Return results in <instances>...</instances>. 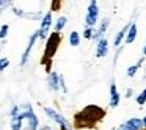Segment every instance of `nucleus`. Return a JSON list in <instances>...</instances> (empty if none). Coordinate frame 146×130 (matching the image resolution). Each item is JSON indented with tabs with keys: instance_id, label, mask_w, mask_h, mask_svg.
<instances>
[{
	"instance_id": "b1692460",
	"label": "nucleus",
	"mask_w": 146,
	"mask_h": 130,
	"mask_svg": "<svg viewBox=\"0 0 146 130\" xmlns=\"http://www.w3.org/2000/svg\"><path fill=\"white\" fill-rule=\"evenodd\" d=\"M141 124H143V129H146V116L141 119Z\"/></svg>"
},
{
	"instance_id": "f03ea898",
	"label": "nucleus",
	"mask_w": 146,
	"mask_h": 130,
	"mask_svg": "<svg viewBox=\"0 0 146 130\" xmlns=\"http://www.w3.org/2000/svg\"><path fill=\"white\" fill-rule=\"evenodd\" d=\"M60 42H61V33H58V32L52 33V35L47 38V42H46V50H44V57H42V64H46V71H47V72H50L52 58H54L55 53H57Z\"/></svg>"
},
{
	"instance_id": "6e6552de",
	"label": "nucleus",
	"mask_w": 146,
	"mask_h": 130,
	"mask_svg": "<svg viewBox=\"0 0 146 130\" xmlns=\"http://www.w3.org/2000/svg\"><path fill=\"white\" fill-rule=\"evenodd\" d=\"M119 100H121V94L118 92V88L115 83L110 85V108H116L119 105Z\"/></svg>"
},
{
	"instance_id": "a211bd4d",
	"label": "nucleus",
	"mask_w": 146,
	"mask_h": 130,
	"mask_svg": "<svg viewBox=\"0 0 146 130\" xmlns=\"http://www.w3.org/2000/svg\"><path fill=\"white\" fill-rule=\"evenodd\" d=\"M66 22H68V19H66L64 16H63V17H60V19L57 20V24H55V32L60 33L61 30H63V27L66 25Z\"/></svg>"
},
{
	"instance_id": "a878e982",
	"label": "nucleus",
	"mask_w": 146,
	"mask_h": 130,
	"mask_svg": "<svg viewBox=\"0 0 146 130\" xmlns=\"http://www.w3.org/2000/svg\"><path fill=\"white\" fill-rule=\"evenodd\" d=\"M143 55H145V57H146V46H145V47H143Z\"/></svg>"
},
{
	"instance_id": "f3484780",
	"label": "nucleus",
	"mask_w": 146,
	"mask_h": 130,
	"mask_svg": "<svg viewBox=\"0 0 146 130\" xmlns=\"http://www.w3.org/2000/svg\"><path fill=\"white\" fill-rule=\"evenodd\" d=\"M143 60H145V58H140V61H138V63H137V64H133V66H130L129 69H127V75H129V77H133V75H135V74H137V71H138V67L143 64Z\"/></svg>"
},
{
	"instance_id": "5701e85b",
	"label": "nucleus",
	"mask_w": 146,
	"mask_h": 130,
	"mask_svg": "<svg viewBox=\"0 0 146 130\" xmlns=\"http://www.w3.org/2000/svg\"><path fill=\"white\" fill-rule=\"evenodd\" d=\"M7 35H8V25L5 24V25L0 28V38H5Z\"/></svg>"
},
{
	"instance_id": "4468645a",
	"label": "nucleus",
	"mask_w": 146,
	"mask_h": 130,
	"mask_svg": "<svg viewBox=\"0 0 146 130\" xmlns=\"http://www.w3.org/2000/svg\"><path fill=\"white\" fill-rule=\"evenodd\" d=\"M22 117L16 116V117H11V122H10V127L11 130H21L22 129Z\"/></svg>"
},
{
	"instance_id": "ddd939ff",
	"label": "nucleus",
	"mask_w": 146,
	"mask_h": 130,
	"mask_svg": "<svg viewBox=\"0 0 146 130\" xmlns=\"http://www.w3.org/2000/svg\"><path fill=\"white\" fill-rule=\"evenodd\" d=\"M137 38V25L135 24H130L129 28H127V33H126V42L127 44H132Z\"/></svg>"
},
{
	"instance_id": "cd10ccee",
	"label": "nucleus",
	"mask_w": 146,
	"mask_h": 130,
	"mask_svg": "<svg viewBox=\"0 0 146 130\" xmlns=\"http://www.w3.org/2000/svg\"><path fill=\"white\" fill-rule=\"evenodd\" d=\"M2 3H5V0H0V5H2Z\"/></svg>"
},
{
	"instance_id": "7ed1b4c3",
	"label": "nucleus",
	"mask_w": 146,
	"mask_h": 130,
	"mask_svg": "<svg viewBox=\"0 0 146 130\" xmlns=\"http://www.w3.org/2000/svg\"><path fill=\"white\" fill-rule=\"evenodd\" d=\"M17 116L22 117V119H27V122H29V130H38V127H39L38 116L35 114V111H33V108L30 107V105H27L25 110L21 111Z\"/></svg>"
},
{
	"instance_id": "bb28decb",
	"label": "nucleus",
	"mask_w": 146,
	"mask_h": 130,
	"mask_svg": "<svg viewBox=\"0 0 146 130\" xmlns=\"http://www.w3.org/2000/svg\"><path fill=\"white\" fill-rule=\"evenodd\" d=\"M60 130H69V129H66V127H60Z\"/></svg>"
},
{
	"instance_id": "c85d7f7f",
	"label": "nucleus",
	"mask_w": 146,
	"mask_h": 130,
	"mask_svg": "<svg viewBox=\"0 0 146 130\" xmlns=\"http://www.w3.org/2000/svg\"><path fill=\"white\" fill-rule=\"evenodd\" d=\"M141 130H146V129H141Z\"/></svg>"
},
{
	"instance_id": "412c9836",
	"label": "nucleus",
	"mask_w": 146,
	"mask_h": 130,
	"mask_svg": "<svg viewBox=\"0 0 146 130\" xmlns=\"http://www.w3.org/2000/svg\"><path fill=\"white\" fill-rule=\"evenodd\" d=\"M8 64H10V60L8 58H2L0 60V71H3L5 67H8Z\"/></svg>"
},
{
	"instance_id": "aec40b11",
	"label": "nucleus",
	"mask_w": 146,
	"mask_h": 130,
	"mask_svg": "<svg viewBox=\"0 0 146 130\" xmlns=\"http://www.w3.org/2000/svg\"><path fill=\"white\" fill-rule=\"evenodd\" d=\"M61 7V0H52V11H58Z\"/></svg>"
},
{
	"instance_id": "f257e3e1",
	"label": "nucleus",
	"mask_w": 146,
	"mask_h": 130,
	"mask_svg": "<svg viewBox=\"0 0 146 130\" xmlns=\"http://www.w3.org/2000/svg\"><path fill=\"white\" fill-rule=\"evenodd\" d=\"M105 114H107V111L99 105L96 104L86 105V107H83L80 111H77L74 114L72 125L77 130H94L104 121Z\"/></svg>"
},
{
	"instance_id": "423d86ee",
	"label": "nucleus",
	"mask_w": 146,
	"mask_h": 130,
	"mask_svg": "<svg viewBox=\"0 0 146 130\" xmlns=\"http://www.w3.org/2000/svg\"><path fill=\"white\" fill-rule=\"evenodd\" d=\"M143 129V124H141V119L138 117H132V119L126 121L124 124H121L118 127V130H141Z\"/></svg>"
},
{
	"instance_id": "9b49d317",
	"label": "nucleus",
	"mask_w": 146,
	"mask_h": 130,
	"mask_svg": "<svg viewBox=\"0 0 146 130\" xmlns=\"http://www.w3.org/2000/svg\"><path fill=\"white\" fill-rule=\"evenodd\" d=\"M58 79H60V75H58L57 72H50V75H49V88H50L52 91H58V89H60V82H58Z\"/></svg>"
},
{
	"instance_id": "39448f33",
	"label": "nucleus",
	"mask_w": 146,
	"mask_h": 130,
	"mask_svg": "<svg viewBox=\"0 0 146 130\" xmlns=\"http://www.w3.org/2000/svg\"><path fill=\"white\" fill-rule=\"evenodd\" d=\"M44 113L47 114V116L50 117L52 121H55L57 124H60V127H66V129H69V130H71V125H69V122H68V121L64 119V117L61 116L60 113H57V111H55L54 108H49V107H46V108H44Z\"/></svg>"
},
{
	"instance_id": "6ab92c4d",
	"label": "nucleus",
	"mask_w": 146,
	"mask_h": 130,
	"mask_svg": "<svg viewBox=\"0 0 146 130\" xmlns=\"http://www.w3.org/2000/svg\"><path fill=\"white\" fill-rule=\"evenodd\" d=\"M137 104L138 105H145L146 104V89H143V91L140 92V96L137 97Z\"/></svg>"
},
{
	"instance_id": "20e7f679",
	"label": "nucleus",
	"mask_w": 146,
	"mask_h": 130,
	"mask_svg": "<svg viewBox=\"0 0 146 130\" xmlns=\"http://www.w3.org/2000/svg\"><path fill=\"white\" fill-rule=\"evenodd\" d=\"M98 16H99V8H98V2L96 0H90V5H88V13H86V25L91 28L93 25H96L98 22Z\"/></svg>"
},
{
	"instance_id": "1a4fd4ad",
	"label": "nucleus",
	"mask_w": 146,
	"mask_h": 130,
	"mask_svg": "<svg viewBox=\"0 0 146 130\" xmlns=\"http://www.w3.org/2000/svg\"><path fill=\"white\" fill-rule=\"evenodd\" d=\"M108 42H107V39L105 38H101L98 41V44H96V57L98 58H104L105 55H107V52H108Z\"/></svg>"
},
{
	"instance_id": "4be33fe9",
	"label": "nucleus",
	"mask_w": 146,
	"mask_h": 130,
	"mask_svg": "<svg viewBox=\"0 0 146 130\" xmlns=\"http://www.w3.org/2000/svg\"><path fill=\"white\" fill-rule=\"evenodd\" d=\"M83 38H86V39H91L93 38V30L90 28V27L85 30V32H83Z\"/></svg>"
},
{
	"instance_id": "0eeeda50",
	"label": "nucleus",
	"mask_w": 146,
	"mask_h": 130,
	"mask_svg": "<svg viewBox=\"0 0 146 130\" xmlns=\"http://www.w3.org/2000/svg\"><path fill=\"white\" fill-rule=\"evenodd\" d=\"M50 25H52V13H47V14L44 16V19H42V22H41V28H39V32H38V36H39V38L44 39L46 36H47Z\"/></svg>"
},
{
	"instance_id": "f8f14e48",
	"label": "nucleus",
	"mask_w": 146,
	"mask_h": 130,
	"mask_svg": "<svg viewBox=\"0 0 146 130\" xmlns=\"http://www.w3.org/2000/svg\"><path fill=\"white\" fill-rule=\"evenodd\" d=\"M107 27H108V19L105 17V19H102V24L99 25L98 32H93V39H96V41H99V39H101V36L104 35V32L107 30Z\"/></svg>"
},
{
	"instance_id": "2eb2a0df",
	"label": "nucleus",
	"mask_w": 146,
	"mask_h": 130,
	"mask_svg": "<svg viewBox=\"0 0 146 130\" xmlns=\"http://www.w3.org/2000/svg\"><path fill=\"white\" fill-rule=\"evenodd\" d=\"M127 28H129V25H127V27H124V28L121 30V32H118L116 38H115V47H116V49L121 46V41H123V38L126 36V33H127Z\"/></svg>"
},
{
	"instance_id": "9d476101",
	"label": "nucleus",
	"mask_w": 146,
	"mask_h": 130,
	"mask_svg": "<svg viewBox=\"0 0 146 130\" xmlns=\"http://www.w3.org/2000/svg\"><path fill=\"white\" fill-rule=\"evenodd\" d=\"M38 39V32L36 33H33L32 36H30V41H29V46H27V49H25V52H24V55H22V60H21V64H25L27 63V60H29V55H30V50H32V47H33V44H35V41Z\"/></svg>"
},
{
	"instance_id": "dca6fc26",
	"label": "nucleus",
	"mask_w": 146,
	"mask_h": 130,
	"mask_svg": "<svg viewBox=\"0 0 146 130\" xmlns=\"http://www.w3.org/2000/svg\"><path fill=\"white\" fill-rule=\"evenodd\" d=\"M69 44L72 46V47H77V46L80 44V36L77 32H71L69 35Z\"/></svg>"
},
{
	"instance_id": "393cba45",
	"label": "nucleus",
	"mask_w": 146,
	"mask_h": 130,
	"mask_svg": "<svg viewBox=\"0 0 146 130\" xmlns=\"http://www.w3.org/2000/svg\"><path fill=\"white\" fill-rule=\"evenodd\" d=\"M41 130H50V127H49V125H44V127H41Z\"/></svg>"
}]
</instances>
